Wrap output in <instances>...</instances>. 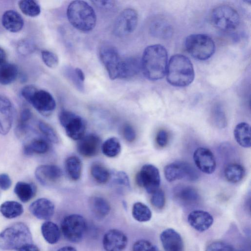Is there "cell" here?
I'll return each mask as SVG.
<instances>
[{
    "mask_svg": "<svg viewBox=\"0 0 251 251\" xmlns=\"http://www.w3.org/2000/svg\"><path fill=\"white\" fill-rule=\"evenodd\" d=\"M141 70L145 77L150 80H157L166 74L168 65V54L166 49L160 45L147 47L141 60Z\"/></svg>",
    "mask_w": 251,
    "mask_h": 251,
    "instance_id": "obj_1",
    "label": "cell"
},
{
    "mask_svg": "<svg viewBox=\"0 0 251 251\" xmlns=\"http://www.w3.org/2000/svg\"><path fill=\"white\" fill-rule=\"evenodd\" d=\"M99 55L110 79L129 77L130 58L122 57L115 47L109 44H104L100 48Z\"/></svg>",
    "mask_w": 251,
    "mask_h": 251,
    "instance_id": "obj_2",
    "label": "cell"
},
{
    "mask_svg": "<svg viewBox=\"0 0 251 251\" xmlns=\"http://www.w3.org/2000/svg\"><path fill=\"white\" fill-rule=\"evenodd\" d=\"M166 74L168 82L176 87L190 85L195 77L191 61L186 56L180 54H175L170 58Z\"/></svg>",
    "mask_w": 251,
    "mask_h": 251,
    "instance_id": "obj_3",
    "label": "cell"
},
{
    "mask_svg": "<svg viewBox=\"0 0 251 251\" xmlns=\"http://www.w3.org/2000/svg\"><path fill=\"white\" fill-rule=\"evenodd\" d=\"M67 16L70 24L81 31H91L96 24L95 12L92 6L85 1H72L68 6Z\"/></svg>",
    "mask_w": 251,
    "mask_h": 251,
    "instance_id": "obj_4",
    "label": "cell"
},
{
    "mask_svg": "<svg viewBox=\"0 0 251 251\" xmlns=\"http://www.w3.org/2000/svg\"><path fill=\"white\" fill-rule=\"evenodd\" d=\"M30 243H32L31 233L23 223H15L0 233V249L2 250H18Z\"/></svg>",
    "mask_w": 251,
    "mask_h": 251,
    "instance_id": "obj_5",
    "label": "cell"
},
{
    "mask_svg": "<svg viewBox=\"0 0 251 251\" xmlns=\"http://www.w3.org/2000/svg\"><path fill=\"white\" fill-rule=\"evenodd\" d=\"M185 46L188 52L199 60H206L210 58L215 50L214 41L203 34H193L185 40Z\"/></svg>",
    "mask_w": 251,
    "mask_h": 251,
    "instance_id": "obj_6",
    "label": "cell"
},
{
    "mask_svg": "<svg viewBox=\"0 0 251 251\" xmlns=\"http://www.w3.org/2000/svg\"><path fill=\"white\" fill-rule=\"evenodd\" d=\"M212 24L217 28L225 31L235 30L239 25L240 17L238 12L233 7L222 5L215 7L210 15Z\"/></svg>",
    "mask_w": 251,
    "mask_h": 251,
    "instance_id": "obj_7",
    "label": "cell"
},
{
    "mask_svg": "<svg viewBox=\"0 0 251 251\" xmlns=\"http://www.w3.org/2000/svg\"><path fill=\"white\" fill-rule=\"evenodd\" d=\"M61 229L63 235L67 240L77 243L83 237L86 229V222L81 215L71 214L63 219Z\"/></svg>",
    "mask_w": 251,
    "mask_h": 251,
    "instance_id": "obj_8",
    "label": "cell"
},
{
    "mask_svg": "<svg viewBox=\"0 0 251 251\" xmlns=\"http://www.w3.org/2000/svg\"><path fill=\"white\" fill-rule=\"evenodd\" d=\"M59 120L67 135L72 139L79 140L85 135L86 123L80 116L71 111L62 110L59 113Z\"/></svg>",
    "mask_w": 251,
    "mask_h": 251,
    "instance_id": "obj_9",
    "label": "cell"
},
{
    "mask_svg": "<svg viewBox=\"0 0 251 251\" xmlns=\"http://www.w3.org/2000/svg\"><path fill=\"white\" fill-rule=\"evenodd\" d=\"M166 180L169 182L184 179L188 181H195L199 175L197 170L190 164L182 161L171 163L164 169Z\"/></svg>",
    "mask_w": 251,
    "mask_h": 251,
    "instance_id": "obj_10",
    "label": "cell"
},
{
    "mask_svg": "<svg viewBox=\"0 0 251 251\" xmlns=\"http://www.w3.org/2000/svg\"><path fill=\"white\" fill-rule=\"evenodd\" d=\"M138 14L132 8H126L119 14L113 27L114 35L119 37L126 36L133 32L137 25Z\"/></svg>",
    "mask_w": 251,
    "mask_h": 251,
    "instance_id": "obj_11",
    "label": "cell"
},
{
    "mask_svg": "<svg viewBox=\"0 0 251 251\" xmlns=\"http://www.w3.org/2000/svg\"><path fill=\"white\" fill-rule=\"evenodd\" d=\"M136 181L149 194H153L159 189L160 185V177L158 169L151 164L144 165L137 173Z\"/></svg>",
    "mask_w": 251,
    "mask_h": 251,
    "instance_id": "obj_12",
    "label": "cell"
},
{
    "mask_svg": "<svg viewBox=\"0 0 251 251\" xmlns=\"http://www.w3.org/2000/svg\"><path fill=\"white\" fill-rule=\"evenodd\" d=\"M27 102L44 116L50 115L56 107L54 98L49 92L44 90L37 89Z\"/></svg>",
    "mask_w": 251,
    "mask_h": 251,
    "instance_id": "obj_13",
    "label": "cell"
},
{
    "mask_svg": "<svg viewBox=\"0 0 251 251\" xmlns=\"http://www.w3.org/2000/svg\"><path fill=\"white\" fill-rule=\"evenodd\" d=\"M62 176L61 169L54 165H41L35 171L37 180L45 186H50L56 183Z\"/></svg>",
    "mask_w": 251,
    "mask_h": 251,
    "instance_id": "obj_14",
    "label": "cell"
},
{
    "mask_svg": "<svg viewBox=\"0 0 251 251\" xmlns=\"http://www.w3.org/2000/svg\"><path fill=\"white\" fill-rule=\"evenodd\" d=\"M128 243L126 235L121 230L113 228L103 235L102 245L105 251H123Z\"/></svg>",
    "mask_w": 251,
    "mask_h": 251,
    "instance_id": "obj_15",
    "label": "cell"
},
{
    "mask_svg": "<svg viewBox=\"0 0 251 251\" xmlns=\"http://www.w3.org/2000/svg\"><path fill=\"white\" fill-rule=\"evenodd\" d=\"M15 115V108L11 100L0 95V134L6 135L10 130Z\"/></svg>",
    "mask_w": 251,
    "mask_h": 251,
    "instance_id": "obj_16",
    "label": "cell"
},
{
    "mask_svg": "<svg viewBox=\"0 0 251 251\" xmlns=\"http://www.w3.org/2000/svg\"><path fill=\"white\" fill-rule=\"evenodd\" d=\"M194 162L197 168L207 174H212L216 167V162L212 152L208 149L200 147L193 154Z\"/></svg>",
    "mask_w": 251,
    "mask_h": 251,
    "instance_id": "obj_17",
    "label": "cell"
},
{
    "mask_svg": "<svg viewBox=\"0 0 251 251\" xmlns=\"http://www.w3.org/2000/svg\"><path fill=\"white\" fill-rule=\"evenodd\" d=\"M29 210L36 218L48 220L53 216L55 206L50 200L42 198L33 201L29 206Z\"/></svg>",
    "mask_w": 251,
    "mask_h": 251,
    "instance_id": "obj_18",
    "label": "cell"
},
{
    "mask_svg": "<svg viewBox=\"0 0 251 251\" xmlns=\"http://www.w3.org/2000/svg\"><path fill=\"white\" fill-rule=\"evenodd\" d=\"M101 145L100 138L97 135L90 133L84 135L79 140L77 145L78 152L82 156L92 157L99 151Z\"/></svg>",
    "mask_w": 251,
    "mask_h": 251,
    "instance_id": "obj_19",
    "label": "cell"
},
{
    "mask_svg": "<svg viewBox=\"0 0 251 251\" xmlns=\"http://www.w3.org/2000/svg\"><path fill=\"white\" fill-rule=\"evenodd\" d=\"M160 239L165 251H183V240L175 229L169 228L164 230L160 235Z\"/></svg>",
    "mask_w": 251,
    "mask_h": 251,
    "instance_id": "obj_20",
    "label": "cell"
},
{
    "mask_svg": "<svg viewBox=\"0 0 251 251\" xmlns=\"http://www.w3.org/2000/svg\"><path fill=\"white\" fill-rule=\"evenodd\" d=\"M213 221L212 216L209 212L201 210H194L188 216L189 225L200 232L208 229L213 224Z\"/></svg>",
    "mask_w": 251,
    "mask_h": 251,
    "instance_id": "obj_21",
    "label": "cell"
},
{
    "mask_svg": "<svg viewBox=\"0 0 251 251\" xmlns=\"http://www.w3.org/2000/svg\"><path fill=\"white\" fill-rule=\"evenodd\" d=\"M1 23L3 27L7 31L17 33L23 29L24 21L22 16L17 11L8 10L2 16Z\"/></svg>",
    "mask_w": 251,
    "mask_h": 251,
    "instance_id": "obj_22",
    "label": "cell"
},
{
    "mask_svg": "<svg viewBox=\"0 0 251 251\" xmlns=\"http://www.w3.org/2000/svg\"><path fill=\"white\" fill-rule=\"evenodd\" d=\"M175 198L179 202L185 205H191L197 202L200 196L197 191L190 186L180 185L174 190Z\"/></svg>",
    "mask_w": 251,
    "mask_h": 251,
    "instance_id": "obj_23",
    "label": "cell"
},
{
    "mask_svg": "<svg viewBox=\"0 0 251 251\" xmlns=\"http://www.w3.org/2000/svg\"><path fill=\"white\" fill-rule=\"evenodd\" d=\"M150 32L154 36L165 39L169 38L173 34V27L171 24L164 18H157L151 23Z\"/></svg>",
    "mask_w": 251,
    "mask_h": 251,
    "instance_id": "obj_24",
    "label": "cell"
},
{
    "mask_svg": "<svg viewBox=\"0 0 251 251\" xmlns=\"http://www.w3.org/2000/svg\"><path fill=\"white\" fill-rule=\"evenodd\" d=\"M90 207L93 214L98 219H103L108 215L111 207L108 201L104 198L94 196L89 201Z\"/></svg>",
    "mask_w": 251,
    "mask_h": 251,
    "instance_id": "obj_25",
    "label": "cell"
},
{
    "mask_svg": "<svg viewBox=\"0 0 251 251\" xmlns=\"http://www.w3.org/2000/svg\"><path fill=\"white\" fill-rule=\"evenodd\" d=\"M236 142L242 147L250 148L251 145V126L246 122L237 124L233 131Z\"/></svg>",
    "mask_w": 251,
    "mask_h": 251,
    "instance_id": "obj_26",
    "label": "cell"
},
{
    "mask_svg": "<svg viewBox=\"0 0 251 251\" xmlns=\"http://www.w3.org/2000/svg\"><path fill=\"white\" fill-rule=\"evenodd\" d=\"M14 191L21 201L26 202L34 197L36 188L33 183L19 181L14 187Z\"/></svg>",
    "mask_w": 251,
    "mask_h": 251,
    "instance_id": "obj_27",
    "label": "cell"
},
{
    "mask_svg": "<svg viewBox=\"0 0 251 251\" xmlns=\"http://www.w3.org/2000/svg\"><path fill=\"white\" fill-rule=\"evenodd\" d=\"M19 75L18 66L11 63H4L0 66V84L9 85L13 82Z\"/></svg>",
    "mask_w": 251,
    "mask_h": 251,
    "instance_id": "obj_28",
    "label": "cell"
},
{
    "mask_svg": "<svg viewBox=\"0 0 251 251\" xmlns=\"http://www.w3.org/2000/svg\"><path fill=\"white\" fill-rule=\"evenodd\" d=\"M41 230L43 237L48 243L55 244L59 240L60 230L55 223L47 221L42 225Z\"/></svg>",
    "mask_w": 251,
    "mask_h": 251,
    "instance_id": "obj_29",
    "label": "cell"
},
{
    "mask_svg": "<svg viewBox=\"0 0 251 251\" xmlns=\"http://www.w3.org/2000/svg\"><path fill=\"white\" fill-rule=\"evenodd\" d=\"M0 212L7 219H13L21 216L24 212L23 205L14 201H4L0 205Z\"/></svg>",
    "mask_w": 251,
    "mask_h": 251,
    "instance_id": "obj_30",
    "label": "cell"
},
{
    "mask_svg": "<svg viewBox=\"0 0 251 251\" xmlns=\"http://www.w3.org/2000/svg\"><path fill=\"white\" fill-rule=\"evenodd\" d=\"M82 167L80 159L76 156L69 157L65 162L66 172L69 177L73 180L79 179L81 174Z\"/></svg>",
    "mask_w": 251,
    "mask_h": 251,
    "instance_id": "obj_31",
    "label": "cell"
},
{
    "mask_svg": "<svg viewBox=\"0 0 251 251\" xmlns=\"http://www.w3.org/2000/svg\"><path fill=\"white\" fill-rule=\"evenodd\" d=\"M49 149V145L46 140L42 138L32 139L30 142L25 144L23 151L25 155H29L34 153L43 154Z\"/></svg>",
    "mask_w": 251,
    "mask_h": 251,
    "instance_id": "obj_32",
    "label": "cell"
},
{
    "mask_svg": "<svg viewBox=\"0 0 251 251\" xmlns=\"http://www.w3.org/2000/svg\"><path fill=\"white\" fill-rule=\"evenodd\" d=\"M245 173L244 167L237 163L229 164L224 171L225 178L228 181L231 183H237L241 181Z\"/></svg>",
    "mask_w": 251,
    "mask_h": 251,
    "instance_id": "obj_33",
    "label": "cell"
},
{
    "mask_svg": "<svg viewBox=\"0 0 251 251\" xmlns=\"http://www.w3.org/2000/svg\"><path fill=\"white\" fill-rule=\"evenodd\" d=\"M132 215L139 222H146L151 220L152 213L149 207L141 202H135L132 207Z\"/></svg>",
    "mask_w": 251,
    "mask_h": 251,
    "instance_id": "obj_34",
    "label": "cell"
},
{
    "mask_svg": "<svg viewBox=\"0 0 251 251\" xmlns=\"http://www.w3.org/2000/svg\"><path fill=\"white\" fill-rule=\"evenodd\" d=\"M101 150L103 153L109 157H114L118 155L121 150L120 141L116 137L107 139L102 144Z\"/></svg>",
    "mask_w": 251,
    "mask_h": 251,
    "instance_id": "obj_35",
    "label": "cell"
},
{
    "mask_svg": "<svg viewBox=\"0 0 251 251\" xmlns=\"http://www.w3.org/2000/svg\"><path fill=\"white\" fill-rule=\"evenodd\" d=\"M18 5L22 13L29 17H36L38 16L41 12L40 5L34 0H21L19 1Z\"/></svg>",
    "mask_w": 251,
    "mask_h": 251,
    "instance_id": "obj_36",
    "label": "cell"
},
{
    "mask_svg": "<svg viewBox=\"0 0 251 251\" xmlns=\"http://www.w3.org/2000/svg\"><path fill=\"white\" fill-rule=\"evenodd\" d=\"M90 171L92 177L100 183H106L110 177L108 169L100 163H94L91 167Z\"/></svg>",
    "mask_w": 251,
    "mask_h": 251,
    "instance_id": "obj_37",
    "label": "cell"
},
{
    "mask_svg": "<svg viewBox=\"0 0 251 251\" xmlns=\"http://www.w3.org/2000/svg\"><path fill=\"white\" fill-rule=\"evenodd\" d=\"M39 130L48 140L53 143H58L59 137L54 128L49 124L39 121L38 123Z\"/></svg>",
    "mask_w": 251,
    "mask_h": 251,
    "instance_id": "obj_38",
    "label": "cell"
},
{
    "mask_svg": "<svg viewBox=\"0 0 251 251\" xmlns=\"http://www.w3.org/2000/svg\"><path fill=\"white\" fill-rule=\"evenodd\" d=\"M212 121L218 128H224L226 126V119L222 108L217 105L215 106L212 113Z\"/></svg>",
    "mask_w": 251,
    "mask_h": 251,
    "instance_id": "obj_39",
    "label": "cell"
},
{
    "mask_svg": "<svg viewBox=\"0 0 251 251\" xmlns=\"http://www.w3.org/2000/svg\"><path fill=\"white\" fill-rule=\"evenodd\" d=\"M41 57L44 64L50 68H55L58 65L59 59L58 56L51 51L42 50L41 51Z\"/></svg>",
    "mask_w": 251,
    "mask_h": 251,
    "instance_id": "obj_40",
    "label": "cell"
},
{
    "mask_svg": "<svg viewBox=\"0 0 251 251\" xmlns=\"http://www.w3.org/2000/svg\"><path fill=\"white\" fill-rule=\"evenodd\" d=\"M17 51L22 55H28L33 52L35 45L33 42L28 39L22 40L18 44Z\"/></svg>",
    "mask_w": 251,
    "mask_h": 251,
    "instance_id": "obj_41",
    "label": "cell"
},
{
    "mask_svg": "<svg viewBox=\"0 0 251 251\" xmlns=\"http://www.w3.org/2000/svg\"><path fill=\"white\" fill-rule=\"evenodd\" d=\"M132 251H160L150 241L141 239L134 243Z\"/></svg>",
    "mask_w": 251,
    "mask_h": 251,
    "instance_id": "obj_42",
    "label": "cell"
},
{
    "mask_svg": "<svg viewBox=\"0 0 251 251\" xmlns=\"http://www.w3.org/2000/svg\"><path fill=\"white\" fill-rule=\"evenodd\" d=\"M65 74L78 90L80 91L84 90L83 82L79 79L75 69H72V68H67L65 71Z\"/></svg>",
    "mask_w": 251,
    "mask_h": 251,
    "instance_id": "obj_43",
    "label": "cell"
},
{
    "mask_svg": "<svg viewBox=\"0 0 251 251\" xmlns=\"http://www.w3.org/2000/svg\"><path fill=\"white\" fill-rule=\"evenodd\" d=\"M151 202L153 206L158 209L163 208L165 204V196L164 191L158 189L152 194Z\"/></svg>",
    "mask_w": 251,
    "mask_h": 251,
    "instance_id": "obj_44",
    "label": "cell"
},
{
    "mask_svg": "<svg viewBox=\"0 0 251 251\" xmlns=\"http://www.w3.org/2000/svg\"><path fill=\"white\" fill-rule=\"evenodd\" d=\"M205 251H234L229 244L223 241H214L210 243L206 248Z\"/></svg>",
    "mask_w": 251,
    "mask_h": 251,
    "instance_id": "obj_45",
    "label": "cell"
},
{
    "mask_svg": "<svg viewBox=\"0 0 251 251\" xmlns=\"http://www.w3.org/2000/svg\"><path fill=\"white\" fill-rule=\"evenodd\" d=\"M113 181L117 184L130 187V183L128 176L126 173L120 171L113 175Z\"/></svg>",
    "mask_w": 251,
    "mask_h": 251,
    "instance_id": "obj_46",
    "label": "cell"
},
{
    "mask_svg": "<svg viewBox=\"0 0 251 251\" xmlns=\"http://www.w3.org/2000/svg\"><path fill=\"white\" fill-rule=\"evenodd\" d=\"M124 138L129 142H133L136 138V132L134 128L129 124H126L123 128Z\"/></svg>",
    "mask_w": 251,
    "mask_h": 251,
    "instance_id": "obj_47",
    "label": "cell"
},
{
    "mask_svg": "<svg viewBox=\"0 0 251 251\" xmlns=\"http://www.w3.org/2000/svg\"><path fill=\"white\" fill-rule=\"evenodd\" d=\"M169 140V135L167 131L164 129L159 130L156 137V142L160 147H165Z\"/></svg>",
    "mask_w": 251,
    "mask_h": 251,
    "instance_id": "obj_48",
    "label": "cell"
},
{
    "mask_svg": "<svg viewBox=\"0 0 251 251\" xmlns=\"http://www.w3.org/2000/svg\"><path fill=\"white\" fill-rule=\"evenodd\" d=\"M12 185V180L9 175L5 173L0 174V188L3 190L9 189Z\"/></svg>",
    "mask_w": 251,
    "mask_h": 251,
    "instance_id": "obj_49",
    "label": "cell"
},
{
    "mask_svg": "<svg viewBox=\"0 0 251 251\" xmlns=\"http://www.w3.org/2000/svg\"><path fill=\"white\" fill-rule=\"evenodd\" d=\"M37 88L32 85H28L24 86L21 91L22 97L27 101H28L32 95Z\"/></svg>",
    "mask_w": 251,
    "mask_h": 251,
    "instance_id": "obj_50",
    "label": "cell"
},
{
    "mask_svg": "<svg viewBox=\"0 0 251 251\" xmlns=\"http://www.w3.org/2000/svg\"><path fill=\"white\" fill-rule=\"evenodd\" d=\"M32 117L30 110L27 108H24L21 112L19 123L26 124Z\"/></svg>",
    "mask_w": 251,
    "mask_h": 251,
    "instance_id": "obj_51",
    "label": "cell"
},
{
    "mask_svg": "<svg viewBox=\"0 0 251 251\" xmlns=\"http://www.w3.org/2000/svg\"><path fill=\"white\" fill-rule=\"evenodd\" d=\"M94 4L99 7L103 8H110L113 7L114 6L113 1L106 0V1H93Z\"/></svg>",
    "mask_w": 251,
    "mask_h": 251,
    "instance_id": "obj_52",
    "label": "cell"
},
{
    "mask_svg": "<svg viewBox=\"0 0 251 251\" xmlns=\"http://www.w3.org/2000/svg\"><path fill=\"white\" fill-rule=\"evenodd\" d=\"M18 251H40L38 247L30 243L26 244L22 248H21L20 249L18 250Z\"/></svg>",
    "mask_w": 251,
    "mask_h": 251,
    "instance_id": "obj_53",
    "label": "cell"
},
{
    "mask_svg": "<svg viewBox=\"0 0 251 251\" xmlns=\"http://www.w3.org/2000/svg\"><path fill=\"white\" fill-rule=\"evenodd\" d=\"M75 70L79 79L84 82L85 80V75L83 71L78 68H75Z\"/></svg>",
    "mask_w": 251,
    "mask_h": 251,
    "instance_id": "obj_54",
    "label": "cell"
},
{
    "mask_svg": "<svg viewBox=\"0 0 251 251\" xmlns=\"http://www.w3.org/2000/svg\"><path fill=\"white\" fill-rule=\"evenodd\" d=\"M6 54L4 50L0 47V66L5 63Z\"/></svg>",
    "mask_w": 251,
    "mask_h": 251,
    "instance_id": "obj_55",
    "label": "cell"
},
{
    "mask_svg": "<svg viewBox=\"0 0 251 251\" xmlns=\"http://www.w3.org/2000/svg\"><path fill=\"white\" fill-rule=\"evenodd\" d=\"M57 251H77V250L72 246H66L59 248Z\"/></svg>",
    "mask_w": 251,
    "mask_h": 251,
    "instance_id": "obj_56",
    "label": "cell"
},
{
    "mask_svg": "<svg viewBox=\"0 0 251 251\" xmlns=\"http://www.w3.org/2000/svg\"></svg>",
    "mask_w": 251,
    "mask_h": 251,
    "instance_id": "obj_57",
    "label": "cell"
}]
</instances>
